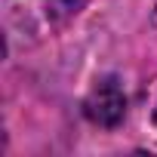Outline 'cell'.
Instances as JSON below:
<instances>
[{"label": "cell", "instance_id": "1", "mask_svg": "<svg viewBox=\"0 0 157 157\" xmlns=\"http://www.w3.org/2000/svg\"><path fill=\"white\" fill-rule=\"evenodd\" d=\"M83 114L93 123H99V126H117L123 120L126 96H123V90H120V83L114 80V77H105V80H99L90 90V96L83 102Z\"/></svg>", "mask_w": 157, "mask_h": 157}, {"label": "cell", "instance_id": "2", "mask_svg": "<svg viewBox=\"0 0 157 157\" xmlns=\"http://www.w3.org/2000/svg\"><path fill=\"white\" fill-rule=\"evenodd\" d=\"M154 22H157V10H154Z\"/></svg>", "mask_w": 157, "mask_h": 157}, {"label": "cell", "instance_id": "3", "mask_svg": "<svg viewBox=\"0 0 157 157\" xmlns=\"http://www.w3.org/2000/svg\"><path fill=\"white\" fill-rule=\"evenodd\" d=\"M154 120H157V117H154Z\"/></svg>", "mask_w": 157, "mask_h": 157}]
</instances>
